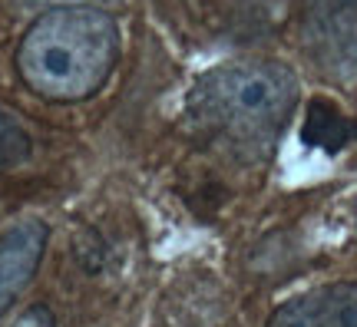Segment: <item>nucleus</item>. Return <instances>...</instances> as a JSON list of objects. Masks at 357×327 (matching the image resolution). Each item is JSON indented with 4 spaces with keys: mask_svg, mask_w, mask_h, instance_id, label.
Wrapping results in <instances>:
<instances>
[{
    "mask_svg": "<svg viewBox=\"0 0 357 327\" xmlns=\"http://www.w3.org/2000/svg\"><path fill=\"white\" fill-rule=\"evenodd\" d=\"M50 245V228L40 218H20L0 231V321L37 277Z\"/></svg>",
    "mask_w": 357,
    "mask_h": 327,
    "instance_id": "obj_4",
    "label": "nucleus"
},
{
    "mask_svg": "<svg viewBox=\"0 0 357 327\" xmlns=\"http://www.w3.org/2000/svg\"><path fill=\"white\" fill-rule=\"evenodd\" d=\"M301 47L311 66L337 86L357 83V0H305Z\"/></svg>",
    "mask_w": 357,
    "mask_h": 327,
    "instance_id": "obj_3",
    "label": "nucleus"
},
{
    "mask_svg": "<svg viewBox=\"0 0 357 327\" xmlns=\"http://www.w3.org/2000/svg\"><path fill=\"white\" fill-rule=\"evenodd\" d=\"M123 37L102 7L43 10L17 43V76L50 102H83L113 76Z\"/></svg>",
    "mask_w": 357,
    "mask_h": 327,
    "instance_id": "obj_2",
    "label": "nucleus"
},
{
    "mask_svg": "<svg viewBox=\"0 0 357 327\" xmlns=\"http://www.w3.org/2000/svg\"><path fill=\"white\" fill-rule=\"evenodd\" d=\"M265 327H357V281H331L281 301Z\"/></svg>",
    "mask_w": 357,
    "mask_h": 327,
    "instance_id": "obj_5",
    "label": "nucleus"
},
{
    "mask_svg": "<svg viewBox=\"0 0 357 327\" xmlns=\"http://www.w3.org/2000/svg\"><path fill=\"white\" fill-rule=\"evenodd\" d=\"M354 136H357V123H347L344 116L337 113V109H331L324 100H314V106L307 109V123H305L307 146H318L324 152H337Z\"/></svg>",
    "mask_w": 357,
    "mask_h": 327,
    "instance_id": "obj_6",
    "label": "nucleus"
},
{
    "mask_svg": "<svg viewBox=\"0 0 357 327\" xmlns=\"http://www.w3.org/2000/svg\"><path fill=\"white\" fill-rule=\"evenodd\" d=\"M298 106V76L278 60H229L189 89L185 116L205 146L242 162L268 159Z\"/></svg>",
    "mask_w": 357,
    "mask_h": 327,
    "instance_id": "obj_1",
    "label": "nucleus"
},
{
    "mask_svg": "<svg viewBox=\"0 0 357 327\" xmlns=\"http://www.w3.org/2000/svg\"><path fill=\"white\" fill-rule=\"evenodd\" d=\"M33 152V139L24 129V123L13 113L0 109V172H10L17 165H24Z\"/></svg>",
    "mask_w": 357,
    "mask_h": 327,
    "instance_id": "obj_7",
    "label": "nucleus"
},
{
    "mask_svg": "<svg viewBox=\"0 0 357 327\" xmlns=\"http://www.w3.org/2000/svg\"><path fill=\"white\" fill-rule=\"evenodd\" d=\"M24 7H40V10H56V7H102V10H113L123 0H17Z\"/></svg>",
    "mask_w": 357,
    "mask_h": 327,
    "instance_id": "obj_8",
    "label": "nucleus"
},
{
    "mask_svg": "<svg viewBox=\"0 0 357 327\" xmlns=\"http://www.w3.org/2000/svg\"><path fill=\"white\" fill-rule=\"evenodd\" d=\"M13 327H56V317L47 304H30L24 314L13 321Z\"/></svg>",
    "mask_w": 357,
    "mask_h": 327,
    "instance_id": "obj_9",
    "label": "nucleus"
}]
</instances>
